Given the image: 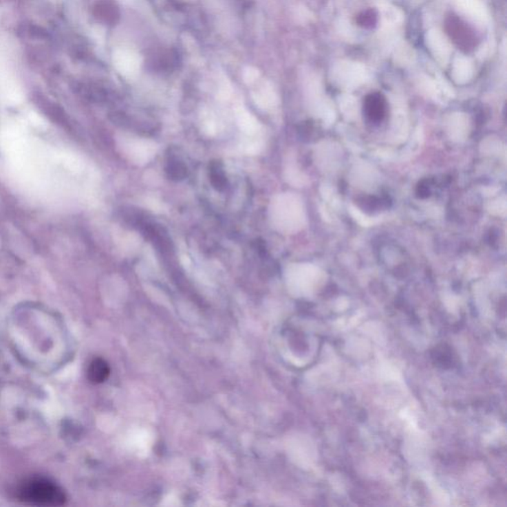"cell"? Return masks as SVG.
<instances>
[{"label": "cell", "mask_w": 507, "mask_h": 507, "mask_svg": "<svg viewBox=\"0 0 507 507\" xmlns=\"http://www.w3.org/2000/svg\"><path fill=\"white\" fill-rule=\"evenodd\" d=\"M17 497L26 504L36 506H61L67 501L64 490L51 479L33 477L20 484Z\"/></svg>", "instance_id": "cell-1"}, {"label": "cell", "mask_w": 507, "mask_h": 507, "mask_svg": "<svg viewBox=\"0 0 507 507\" xmlns=\"http://www.w3.org/2000/svg\"><path fill=\"white\" fill-rule=\"evenodd\" d=\"M110 368L107 360L96 358L90 362L87 368V378L94 384L105 382L109 376Z\"/></svg>", "instance_id": "cell-5"}, {"label": "cell", "mask_w": 507, "mask_h": 507, "mask_svg": "<svg viewBox=\"0 0 507 507\" xmlns=\"http://www.w3.org/2000/svg\"><path fill=\"white\" fill-rule=\"evenodd\" d=\"M114 61L116 69L129 78L136 76L141 67V57L136 52L130 49L117 50L114 53Z\"/></svg>", "instance_id": "cell-3"}, {"label": "cell", "mask_w": 507, "mask_h": 507, "mask_svg": "<svg viewBox=\"0 0 507 507\" xmlns=\"http://www.w3.org/2000/svg\"><path fill=\"white\" fill-rule=\"evenodd\" d=\"M418 193L420 195V197H427L429 195V188H428V184H426L425 182H422L419 184Z\"/></svg>", "instance_id": "cell-9"}, {"label": "cell", "mask_w": 507, "mask_h": 507, "mask_svg": "<svg viewBox=\"0 0 507 507\" xmlns=\"http://www.w3.org/2000/svg\"><path fill=\"white\" fill-rule=\"evenodd\" d=\"M209 177L213 188L217 191H224L228 186V180L220 162L214 161L209 164Z\"/></svg>", "instance_id": "cell-6"}, {"label": "cell", "mask_w": 507, "mask_h": 507, "mask_svg": "<svg viewBox=\"0 0 507 507\" xmlns=\"http://www.w3.org/2000/svg\"><path fill=\"white\" fill-rule=\"evenodd\" d=\"M444 28L451 41L465 53L474 51L479 45V37L474 29L457 15L451 14L446 18Z\"/></svg>", "instance_id": "cell-2"}, {"label": "cell", "mask_w": 507, "mask_h": 507, "mask_svg": "<svg viewBox=\"0 0 507 507\" xmlns=\"http://www.w3.org/2000/svg\"><path fill=\"white\" fill-rule=\"evenodd\" d=\"M166 173L171 180H182L188 175V168L186 164L175 158H170L166 162Z\"/></svg>", "instance_id": "cell-7"}, {"label": "cell", "mask_w": 507, "mask_h": 507, "mask_svg": "<svg viewBox=\"0 0 507 507\" xmlns=\"http://www.w3.org/2000/svg\"><path fill=\"white\" fill-rule=\"evenodd\" d=\"M356 22L363 28H374L378 23V13L376 12L375 9H367L358 14Z\"/></svg>", "instance_id": "cell-8"}, {"label": "cell", "mask_w": 507, "mask_h": 507, "mask_svg": "<svg viewBox=\"0 0 507 507\" xmlns=\"http://www.w3.org/2000/svg\"><path fill=\"white\" fill-rule=\"evenodd\" d=\"M387 111V99L380 92H373L364 101V114L369 122L380 123Z\"/></svg>", "instance_id": "cell-4"}]
</instances>
